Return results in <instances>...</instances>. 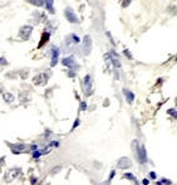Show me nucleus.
Returning <instances> with one entry per match:
<instances>
[{
  "label": "nucleus",
  "mask_w": 177,
  "mask_h": 185,
  "mask_svg": "<svg viewBox=\"0 0 177 185\" xmlns=\"http://www.w3.org/2000/svg\"><path fill=\"white\" fill-rule=\"evenodd\" d=\"M66 18L69 20L70 23H78L79 20H78V17L75 15V13L73 11L72 8H67L66 9Z\"/></svg>",
  "instance_id": "obj_4"
},
{
  "label": "nucleus",
  "mask_w": 177,
  "mask_h": 185,
  "mask_svg": "<svg viewBox=\"0 0 177 185\" xmlns=\"http://www.w3.org/2000/svg\"><path fill=\"white\" fill-rule=\"evenodd\" d=\"M3 98H4V101L8 102V103H13L14 101H15V97H14L11 93H9V92H4V93H3Z\"/></svg>",
  "instance_id": "obj_8"
},
{
  "label": "nucleus",
  "mask_w": 177,
  "mask_h": 185,
  "mask_svg": "<svg viewBox=\"0 0 177 185\" xmlns=\"http://www.w3.org/2000/svg\"><path fill=\"white\" fill-rule=\"evenodd\" d=\"M168 113H169V115H172L173 117H176V111H175V108H171V110L168 111Z\"/></svg>",
  "instance_id": "obj_17"
},
{
  "label": "nucleus",
  "mask_w": 177,
  "mask_h": 185,
  "mask_svg": "<svg viewBox=\"0 0 177 185\" xmlns=\"http://www.w3.org/2000/svg\"><path fill=\"white\" fill-rule=\"evenodd\" d=\"M123 92H124V96H126V99H127V101H128L130 103H131V102H133V99H134V95L132 93V92L127 91V89H124Z\"/></svg>",
  "instance_id": "obj_13"
},
{
  "label": "nucleus",
  "mask_w": 177,
  "mask_h": 185,
  "mask_svg": "<svg viewBox=\"0 0 177 185\" xmlns=\"http://www.w3.org/2000/svg\"><path fill=\"white\" fill-rule=\"evenodd\" d=\"M19 173H20V169H18V168H13V169L8 170L5 174V181H8V183L13 181L19 175Z\"/></svg>",
  "instance_id": "obj_2"
},
{
  "label": "nucleus",
  "mask_w": 177,
  "mask_h": 185,
  "mask_svg": "<svg viewBox=\"0 0 177 185\" xmlns=\"http://www.w3.org/2000/svg\"><path fill=\"white\" fill-rule=\"evenodd\" d=\"M63 64L64 66H68V67H75V62H74V58L73 57H68V58H64L63 59Z\"/></svg>",
  "instance_id": "obj_9"
},
{
  "label": "nucleus",
  "mask_w": 177,
  "mask_h": 185,
  "mask_svg": "<svg viewBox=\"0 0 177 185\" xmlns=\"http://www.w3.org/2000/svg\"><path fill=\"white\" fill-rule=\"evenodd\" d=\"M132 165L131 164V160L128 158H121L118 160V168L119 169H127Z\"/></svg>",
  "instance_id": "obj_5"
},
{
  "label": "nucleus",
  "mask_w": 177,
  "mask_h": 185,
  "mask_svg": "<svg viewBox=\"0 0 177 185\" xmlns=\"http://www.w3.org/2000/svg\"><path fill=\"white\" fill-rule=\"evenodd\" d=\"M48 78H49V74L48 73H45V72L44 73H39L38 76L34 77L33 82H34L35 86H43V84H45L48 82Z\"/></svg>",
  "instance_id": "obj_1"
},
{
  "label": "nucleus",
  "mask_w": 177,
  "mask_h": 185,
  "mask_svg": "<svg viewBox=\"0 0 177 185\" xmlns=\"http://www.w3.org/2000/svg\"><path fill=\"white\" fill-rule=\"evenodd\" d=\"M0 64H6V59L5 58H0Z\"/></svg>",
  "instance_id": "obj_18"
},
{
  "label": "nucleus",
  "mask_w": 177,
  "mask_h": 185,
  "mask_svg": "<svg viewBox=\"0 0 177 185\" xmlns=\"http://www.w3.org/2000/svg\"><path fill=\"white\" fill-rule=\"evenodd\" d=\"M32 30H33V27L32 25H24L22 29H20V33H19V37L24 39V40H28L32 34Z\"/></svg>",
  "instance_id": "obj_3"
},
{
  "label": "nucleus",
  "mask_w": 177,
  "mask_h": 185,
  "mask_svg": "<svg viewBox=\"0 0 177 185\" xmlns=\"http://www.w3.org/2000/svg\"><path fill=\"white\" fill-rule=\"evenodd\" d=\"M77 125H79V120H77V121H75V124H74V126H73V129H74V127H75Z\"/></svg>",
  "instance_id": "obj_20"
},
{
  "label": "nucleus",
  "mask_w": 177,
  "mask_h": 185,
  "mask_svg": "<svg viewBox=\"0 0 177 185\" xmlns=\"http://www.w3.org/2000/svg\"><path fill=\"white\" fill-rule=\"evenodd\" d=\"M124 54H126L127 57H130V58H132V55H131V54L128 53V51H124Z\"/></svg>",
  "instance_id": "obj_19"
},
{
  "label": "nucleus",
  "mask_w": 177,
  "mask_h": 185,
  "mask_svg": "<svg viewBox=\"0 0 177 185\" xmlns=\"http://www.w3.org/2000/svg\"><path fill=\"white\" fill-rule=\"evenodd\" d=\"M143 184H145V185H147V184H148V180H147V179H145V180H143Z\"/></svg>",
  "instance_id": "obj_21"
},
{
  "label": "nucleus",
  "mask_w": 177,
  "mask_h": 185,
  "mask_svg": "<svg viewBox=\"0 0 177 185\" xmlns=\"http://www.w3.org/2000/svg\"><path fill=\"white\" fill-rule=\"evenodd\" d=\"M151 177H156V174L154 173H151Z\"/></svg>",
  "instance_id": "obj_22"
},
{
  "label": "nucleus",
  "mask_w": 177,
  "mask_h": 185,
  "mask_svg": "<svg viewBox=\"0 0 177 185\" xmlns=\"http://www.w3.org/2000/svg\"><path fill=\"white\" fill-rule=\"evenodd\" d=\"M30 3H32V4H34V5H38V6H41V5H44V3H43V2H35V0H32Z\"/></svg>",
  "instance_id": "obj_15"
},
{
  "label": "nucleus",
  "mask_w": 177,
  "mask_h": 185,
  "mask_svg": "<svg viewBox=\"0 0 177 185\" xmlns=\"http://www.w3.org/2000/svg\"><path fill=\"white\" fill-rule=\"evenodd\" d=\"M84 51H86L87 53H89L90 51V38L88 37H84Z\"/></svg>",
  "instance_id": "obj_12"
},
{
  "label": "nucleus",
  "mask_w": 177,
  "mask_h": 185,
  "mask_svg": "<svg viewBox=\"0 0 177 185\" xmlns=\"http://www.w3.org/2000/svg\"><path fill=\"white\" fill-rule=\"evenodd\" d=\"M138 159L141 160V162H142V164L146 161V150H145V147H143V146H141V149H139Z\"/></svg>",
  "instance_id": "obj_11"
},
{
  "label": "nucleus",
  "mask_w": 177,
  "mask_h": 185,
  "mask_svg": "<svg viewBox=\"0 0 177 185\" xmlns=\"http://www.w3.org/2000/svg\"><path fill=\"white\" fill-rule=\"evenodd\" d=\"M44 5L47 6V9L50 10V13H54V9H53V2H47V3H44Z\"/></svg>",
  "instance_id": "obj_14"
},
{
  "label": "nucleus",
  "mask_w": 177,
  "mask_h": 185,
  "mask_svg": "<svg viewBox=\"0 0 177 185\" xmlns=\"http://www.w3.org/2000/svg\"><path fill=\"white\" fill-rule=\"evenodd\" d=\"M58 57H59V49L58 47H52V66L54 67L58 62Z\"/></svg>",
  "instance_id": "obj_6"
},
{
  "label": "nucleus",
  "mask_w": 177,
  "mask_h": 185,
  "mask_svg": "<svg viewBox=\"0 0 177 185\" xmlns=\"http://www.w3.org/2000/svg\"><path fill=\"white\" fill-rule=\"evenodd\" d=\"M92 78L89 74H87L86 77H84V88H86V92L88 93V91H90V86H92Z\"/></svg>",
  "instance_id": "obj_10"
},
{
  "label": "nucleus",
  "mask_w": 177,
  "mask_h": 185,
  "mask_svg": "<svg viewBox=\"0 0 177 185\" xmlns=\"http://www.w3.org/2000/svg\"><path fill=\"white\" fill-rule=\"evenodd\" d=\"M124 177H127V179H131V180H134V176L132 174H126Z\"/></svg>",
  "instance_id": "obj_16"
},
{
  "label": "nucleus",
  "mask_w": 177,
  "mask_h": 185,
  "mask_svg": "<svg viewBox=\"0 0 177 185\" xmlns=\"http://www.w3.org/2000/svg\"><path fill=\"white\" fill-rule=\"evenodd\" d=\"M10 147H11V151H13L14 154H20L23 150H25V145H23V144H19V145H10Z\"/></svg>",
  "instance_id": "obj_7"
}]
</instances>
